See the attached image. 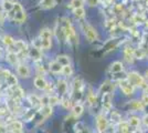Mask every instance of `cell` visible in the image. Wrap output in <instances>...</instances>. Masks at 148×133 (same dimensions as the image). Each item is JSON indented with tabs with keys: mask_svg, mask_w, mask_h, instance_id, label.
Returning a JSON list of instances; mask_svg holds the SVG:
<instances>
[{
	"mask_svg": "<svg viewBox=\"0 0 148 133\" xmlns=\"http://www.w3.org/2000/svg\"><path fill=\"white\" fill-rule=\"evenodd\" d=\"M130 107H132V109L136 110V111H139V110L142 111L145 108V104L142 101H133L130 103Z\"/></svg>",
	"mask_w": 148,
	"mask_h": 133,
	"instance_id": "cell-32",
	"label": "cell"
},
{
	"mask_svg": "<svg viewBox=\"0 0 148 133\" xmlns=\"http://www.w3.org/2000/svg\"><path fill=\"white\" fill-rule=\"evenodd\" d=\"M9 18H11L13 21L18 22V23H21L25 20V12L23 10L22 6L18 3V2H14V6H13V9L10 11L9 13H7Z\"/></svg>",
	"mask_w": 148,
	"mask_h": 133,
	"instance_id": "cell-3",
	"label": "cell"
},
{
	"mask_svg": "<svg viewBox=\"0 0 148 133\" xmlns=\"http://www.w3.org/2000/svg\"><path fill=\"white\" fill-rule=\"evenodd\" d=\"M62 30L64 34V39L71 44H77L79 43V37L76 34V32L74 30V27L72 25L70 19L68 18H63L62 19Z\"/></svg>",
	"mask_w": 148,
	"mask_h": 133,
	"instance_id": "cell-1",
	"label": "cell"
},
{
	"mask_svg": "<svg viewBox=\"0 0 148 133\" xmlns=\"http://www.w3.org/2000/svg\"><path fill=\"white\" fill-rule=\"evenodd\" d=\"M28 100L30 102L31 107L33 109H41L42 108V103H41V99L37 96L36 94H31L29 95V98H28Z\"/></svg>",
	"mask_w": 148,
	"mask_h": 133,
	"instance_id": "cell-14",
	"label": "cell"
},
{
	"mask_svg": "<svg viewBox=\"0 0 148 133\" xmlns=\"http://www.w3.org/2000/svg\"><path fill=\"white\" fill-rule=\"evenodd\" d=\"M87 102H88V104L90 105H96V103H97V98H96V94L92 92V91H90V93L87 94Z\"/></svg>",
	"mask_w": 148,
	"mask_h": 133,
	"instance_id": "cell-27",
	"label": "cell"
},
{
	"mask_svg": "<svg viewBox=\"0 0 148 133\" xmlns=\"http://www.w3.org/2000/svg\"><path fill=\"white\" fill-rule=\"evenodd\" d=\"M62 74L65 76H70L73 74V68L71 64H66V65H63V70H62Z\"/></svg>",
	"mask_w": 148,
	"mask_h": 133,
	"instance_id": "cell-30",
	"label": "cell"
},
{
	"mask_svg": "<svg viewBox=\"0 0 148 133\" xmlns=\"http://www.w3.org/2000/svg\"><path fill=\"white\" fill-rule=\"evenodd\" d=\"M1 72H2V76H3V80H5V82H7L8 87H13V85L18 84V80H17L16 76L12 74L9 70L1 69Z\"/></svg>",
	"mask_w": 148,
	"mask_h": 133,
	"instance_id": "cell-8",
	"label": "cell"
},
{
	"mask_svg": "<svg viewBox=\"0 0 148 133\" xmlns=\"http://www.w3.org/2000/svg\"><path fill=\"white\" fill-rule=\"evenodd\" d=\"M73 14L75 16V18H77V19H83L85 17V10H84L83 7L76 8V9H73Z\"/></svg>",
	"mask_w": 148,
	"mask_h": 133,
	"instance_id": "cell-25",
	"label": "cell"
},
{
	"mask_svg": "<svg viewBox=\"0 0 148 133\" xmlns=\"http://www.w3.org/2000/svg\"><path fill=\"white\" fill-rule=\"evenodd\" d=\"M41 39V48L43 50H48L51 48V45H52V40L51 39Z\"/></svg>",
	"mask_w": 148,
	"mask_h": 133,
	"instance_id": "cell-34",
	"label": "cell"
},
{
	"mask_svg": "<svg viewBox=\"0 0 148 133\" xmlns=\"http://www.w3.org/2000/svg\"><path fill=\"white\" fill-rule=\"evenodd\" d=\"M111 118L113 122H116V123H121V122H122V118H121L119 113H117L116 111H113V112H112Z\"/></svg>",
	"mask_w": 148,
	"mask_h": 133,
	"instance_id": "cell-36",
	"label": "cell"
},
{
	"mask_svg": "<svg viewBox=\"0 0 148 133\" xmlns=\"http://www.w3.org/2000/svg\"><path fill=\"white\" fill-rule=\"evenodd\" d=\"M84 91V81L83 79L77 76L73 80L72 90H71V100L72 101H80Z\"/></svg>",
	"mask_w": 148,
	"mask_h": 133,
	"instance_id": "cell-2",
	"label": "cell"
},
{
	"mask_svg": "<svg viewBox=\"0 0 148 133\" xmlns=\"http://www.w3.org/2000/svg\"><path fill=\"white\" fill-rule=\"evenodd\" d=\"M84 2H85V0H71L70 3H69V7H70L71 9L81 8V7H83Z\"/></svg>",
	"mask_w": 148,
	"mask_h": 133,
	"instance_id": "cell-26",
	"label": "cell"
},
{
	"mask_svg": "<svg viewBox=\"0 0 148 133\" xmlns=\"http://www.w3.org/2000/svg\"><path fill=\"white\" fill-rule=\"evenodd\" d=\"M12 133H23V131L21 130V131H16V132H12Z\"/></svg>",
	"mask_w": 148,
	"mask_h": 133,
	"instance_id": "cell-47",
	"label": "cell"
},
{
	"mask_svg": "<svg viewBox=\"0 0 148 133\" xmlns=\"http://www.w3.org/2000/svg\"><path fill=\"white\" fill-rule=\"evenodd\" d=\"M33 118H34V112H33V110H32V111H29V112L25 113V121H31Z\"/></svg>",
	"mask_w": 148,
	"mask_h": 133,
	"instance_id": "cell-39",
	"label": "cell"
},
{
	"mask_svg": "<svg viewBox=\"0 0 148 133\" xmlns=\"http://www.w3.org/2000/svg\"><path fill=\"white\" fill-rule=\"evenodd\" d=\"M56 61L60 62L62 65L71 64V62H70V58H69L68 56H59V57L56 58Z\"/></svg>",
	"mask_w": 148,
	"mask_h": 133,
	"instance_id": "cell-35",
	"label": "cell"
},
{
	"mask_svg": "<svg viewBox=\"0 0 148 133\" xmlns=\"http://www.w3.org/2000/svg\"><path fill=\"white\" fill-rule=\"evenodd\" d=\"M17 73H18V76H20V78L27 79V78L30 76L31 70H30V68L28 67V64L19 63L18 65H17Z\"/></svg>",
	"mask_w": 148,
	"mask_h": 133,
	"instance_id": "cell-9",
	"label": "cell"
},
{
	"mask_svg": "<svg viewBox=\"0 0 148 133\" xmlns=\"http://www.w3.org/2000/svg\"><path fill=\"white\" fill-rule=\"evenodd\" d=\"M82 28H83V32L85 34V38L87 39L88 42H94V41H96L99 39V33H97L96 29L93 25L85 22V23L82 25Z\"/></svg>",
	"mask_w": 148,
	"mask_h": 133,
	"instance_id": "cell-5",
	"label": "cell"
},
{
	"mask_svg": "<svg viewBox=\"0 0 148 133\" xmlns=\"http://www.w3.org/2000/svg\"><path fill=\"white\" fill-rule=\"evenodd\" d=\"M7 127H8V131H10V132H16V131H21L22 127H23V124H22V122H20V121L13 120V121H11Z\"/></svg>",
	"mask_w": 148,
	"mask_h": 133,
	"instance_id": "cell-15",
	"label": "cell"
},
{
	"mask_svg": "<svg viewBox=\"0 0 148 133\" xmlns=\"http://www.w3.org/2000/svg\"><path fill=\"white\" fill-rule=\"evenodd\" d=\"M128 124H130V127L137 129V127L140 125V119L137 118V116H132V118H130V120H128Z\"/></svg>",
	"mask_w": 148,
	"mask_h": 133,
	"instance_id": "cell-28",
	"label": "cell"
},
{
	"mask_svg": "<svg viewBox=\"0 0 148 133\" xmlns=\"http://www.w3.org/2000/svg\"><path fill=\"white\" fill-rule=\"evenodd\" d=\"M2 22H3V14L0 12V25H1Z\"/></svg>",
	"mask_w": 148,
	"mask_h": 133,
	"instance_id": "cell-45",
	"label": "cell"
},
{
	"mask_svg": "<svg viewBox=\"0 0 148 133\" xmlns=\"http://www.w3.org/2000/svg\"><path fill=\"white\" fill-rule=\"evenodd\" d=\"M110 71L112 73H116V72H121V71H124V65L121 61H115L111 64L110 67Z\"/></svg>",
	"mask_w": 148,
	"mask_h": 133,
	"instance_id": "cell-19",
	"label": "cell"
},
{
	"mask_svg": "<svg viewBox=\"0 0 148 133\" xmlns=\"http://www.w3.org/2000/svg\"><path fill=\"white\" fill-rule=\"evenodd\" d=\"M115 8H116L117 11H122V10H123V6H122V5H116Z\"/></svg>",
	"mask_w": 148,
	"mask_h": 133,
	"instance_id": "cell-43",
	"label": "cell"
},
{
	"mask_svg": "<svg viewBox=\"0 0 148 133\" xmlns=\"http://www.w3.org/2000/svg\"><path fill=\"white\" fill-rule=\"evenodd\" d=\"M2 42L3 44L6 45L7 48H10V47H12L14 42H16V40L11 37V36H9V34H5L3 36V38H2Z\"/></svg>",
	"mask_w": 148,
	"mask_h": 133,
	"instance_id": "cell-23",
	"label": "cell"
},
{
	"mask_svg": "<svg viewBox=\"0 0 148 133\" xmlns=\"http://www.w3.org/2000/svg\"><path fill=\"white\" fill-rule=\"evenodd\" d=\"M144 57H145V52H144L142 49H139V50H135V58L136 59H143Z\"/></svg>",
	"mask_w": 148,
	"mask_h": 133,
	"instance_id": "cell-38",
	"label": "cell"
},
{
	"mask_svg": "<svg viewBox=\"0 0 148 133\" xmlns=\"http://www.w3.org/2000/svg\"><path fill=\"white\" fill-rule=\"evenodd\" d=\"M102 105L105 111H111L113 107V102H112V92H105L102 96Z\"/></svg>",
	"mask_w": 148,
	"mask_h": 133,
	"instance_id": "cell-10",
	"label": "cell"
},
{
	"mask_svg": "<svg viewBox=\"0 0 148 133\" xmlns=\"http://www.w3.org/2000/svg\"><path fill=\"white\" fill-rule=\"evenodd\" d=\"M145 79H146V81H148V70L145 72Z\"/></svg>",
	"mask_w": 148,
	"mask_h": 133,
	"instance_id": "cell-46",
	"label": "cell"
},
{
	"mask_svg": "<svg viewBox=\"0 0 148 133\" xmlns=\"http://www.w3.org/2000/svg\"><path fill=\"white\" fill-rule=\"evenodd\" d=\"M60 104H61L64 109H70L71 108V104H72V100H71V99H69L66 95H65V96H62Z\"/></svg>",
	"mask_w": 148,
	"mask_h": 133,
	"instance_id": "cell-29",
	"label": "cell"
},
{
	"mask_svg": "<svg viewBox=\"0 0 148 133\" xmlns=\"http://www.w3.org/2000/svg\"><path fill=\"white\" fill-rule=\"evenodd\" d=\"M144 123H145V125H148V115H145V118H144Z\"/></svg>",
	"mask_w": 148,
	"mask_h": 133,
	"instance_id": "cell-44",
	"label": "cell"
},
{
	"mask_svg": "<svg viewBox=\"0 0 148 133\" xmlns=\"http://www.w3.org/2000/svg\"><path fill=\"white\" fill-rule=\"evenodd\" d=\"M53 107H51L50 104H47V105H43L41 108V115L43 116V119H48L49 116H51V114L53 112Z\"/></svg>",
	"mask_w": 148,
	"mask_h": 133,
	"instance_id": "cell-20",
	"label": "cell"
},
{
	"mask_svg": "<svg viewBox=\"0 0 148 133\" xmlns=\"http://www.w3.org/2000/svg\"><path fill=\"white\" fill-rule=\"evenodd\" d=\"M7 61L12 65H18L19 64V58L18 53L12 52V51H8V54H7Z\"/></svg>",
	"mask_w": 148,
	"mask_h": 133,
	"instance_id": "cell-17",
	"label": "cell"
},
{
	"mask_svg": "<svg viewBox=\"0 0 148 133\" xmlns=\"http://www.w3.org/2000/svg\"><path fill=\"white\" fill-rule=\"evenodd\" d=\"M119 84V88L122 90L125 95H132L134 94V91H135V85L130 82L128 79H124L122 81L118 82Z\"/></svg>",
	"mask_w": 148,
	"mask_h": 133,
	"instance_id": "cell-6",
	"label": "cell"
},
{
	"mask_svg": "<svg viewBox=\"0 0 148 133\" xmlns=\"http://www.w3.org/2000/svg\"><path fill=\"white\" fill-rule=\"evenodd\" d=\"M8 132V127L3 125V124H0V133H7Z\"/></svg>",
	"mask_w": 148,
	"mask_h": 133,
	"instance_id": "cell-41",
	"label": "cell"
},
{
	"mask_svg": "<svg viewBox=\"0 0 148 133\" xmlns=\"http://www.w3.org/2000/svg\"><path fill=\"white\" fill-rule=\"evenodd\" d=\"M33 83H34V87H36L38 90H41V91H44V90L47 89V87H48V84H49L43 76H37L34 78Z\"/></svg>",
	"mask_w": 148,
	"mask_h": 133,
	"instance_id": "cell-11",
	"label": "cell"
},
{
	"mask_svg": "<svg viewBox=\"0 0 148 133\" xmlns=\"http://www.w3.org/2000/svg\"><path fill=\"white\" fill-rule=\"evenodd\" d=\"M142 102L145 104V105H148V93L147 92H145L142 96Z\"/></svg>",
	"mask_w": 148,
	"mask_h": 133,
	"instance_id": "cell-40",
	"label": "cell"
},
{
	"mask_svg": "<svg viewBox=\"0 0 148 133\" xmlns=\"http://www.w3.org/2000/svg\"><path fill=\"white\" fill-rule=\"evenodd\" d=\"M56 90H58V92L60 93L61 98L62 96H65L69 92L68 82H66L65 80H58V82H56Z\"/></svg>",
	"mask_w": 148,
	"mask_h": 133,
	"instance_id": "cell-12",
	"label": "cell"
},
{
	"mask_svg": "<svg viewBox=\"0 0 148 133\" xmlns=\"http://www.w3.org/2000/svg\"><path fill=\"white\" fill-rule=\"evenodd\" d=\"M40 38L42 39H52V31L48 29V28H45V29H42L41 32H40V36H39Z\"/></svg>",
	"mask_w": 148,
	"mask_h": 133,
	"instance_id": "cell-31",
	"label": "cell"
},
{
	"mask_svg": "<svg viewBox=\"0 0 148 133\" xmlns=\"http://www.w3.org/2000/svg\"><path fill=\"white\" fill-rule=\"evenodd\" d=\"M28 56H29L34 62L41 61V50L36 48V47H32L31 49L28 50Z\"/></svg>",
	"mask_w": 148,
	"mask_h": 133,
	"instance_id": "cell-13",
	"label": "cell"
},
{
	"mask_svg": "<svg viewBox=\"0 0 148 133\" xmlns=\"http://www.w3.org/2000/svg\"><path fill=\"white\" fill-rule=\"evenodd\" d=\"M37 71H38V76H44L45 74V68L43 67V64H38Z\"/></svg>",
	"mask_w": 148,
	"mask_h": 133,
	"instance_id": "cell-37",
	"label": "cell"
},
{
	"mask_svg": "<svg viewBox=\"0 0 148 133\" xmlns=\"http://www.w3.org/2000/svg\"><path fill=\"white\" fill-rule=\"evenodd\" d=\"M83 111H84V107L80 103H76L72 107V114L74 118H80L83 114Z\"/></svg>",
	"mask_w": 148,
	"mask_h": 133,
	"instance_id": "cell-18",
	"label": "cell"
},
{
	"mask_svg": "<svg viewBox=\"0 0 148 133\" xmlns=\"http://www.w3.org/2000/svg\"><path fill=\"white\" fill-rule=\"evenodd\" d=\"M85 1H86L90 6H96L97 2H99V0H85Z\"/></svg>",
	"mask_w": 148,
	"mask_h": 133,
	"instance_id": "cell-42",
	"label": "cell"
},
{
	"mask_svg": "<svg viewBox=\"0 0 148 133\" xmlns=\"http://www.w3.org/2000/svg\"><path fill=\"white\" fill-rule=\"evenodd\" d=\"M60 102H61V99H60L58 95H53V94L49 95V104L51 107L58 105Z\"/></svg>",
	"mask_w": 148,
	"mask_h": 133,
	"instance_id": "cell-33",
	"label": "cell"
},
{
	"mask_svg": "<svg viewBox=\"0 0 148 133\" xmlns=\"http://www.w3.org/2000/svg\"><path fill=\"white\" fill-rule=\"evenodd\" d=\"M49 70L52 73H54V74H59V73H62L63 65L56 60V61H52V62L49 64Z\"/></svg>",
	"mask_w": 148,
	"mask_h": 133,
	"instance_id": "cell-16",
	"label": "cell"
},
{
	"mask_svg": "<svg viewBox=\"0 0 148 133\" xmlns=\"http://www.w3.org/2000/svg\"><path fill=\"white\" fill-rule=\"evenodd\" d=\"M56 5V0H41L40 6L42 9H51Z\"/></svg>",
	"mask_w": 148,
	"mask_h": 133,
	"instance_id": "cell-22",
	"label": "cell"
},
{
	"mask_svg": "<svg viewBox=\"0 0 148 133\" xmlns=\"http://www.w3.org/2000/svg\"><path fill=\"white\" fill-rule=\"evenodd\" d=\"M13 6H14V3L11 2L10 0H3L2 2H1V7H2V10L5 11V12L9 13L11 10L13 9Z\"/></svg>",
	"mask_w": 148,
	"mask_h": 133,
	"instance_id": "cell-21",
	"label": "cell"
},
{
	"mask_svg": "<svg viewBox=\"0 0 148 133\" xmlns=\"http://www.w3.org/2000/svg\"><path fill=\"white\" fill-rule=\"evenodd\" d=\"M114 88V85H113V82L112 81H105L103 84H102V87L99 89V92H102L103 90H104V92H112V89Z\"/></svg>",
	"mask_w": 148,
	"mask_h": 133,
	"instance_id": "cell-24",
	"label": "cell"
},
{
	"mask_svg": "<svg viewBox=\"0 0 148 133\" xmlns=\"http://www.w3.org/2000/svg\"><path fill=\"white\" fill-rule=\"evenodd\" d=\"M96 129L99 133H106L108 129V120L104 114H99L96 116Z\"/></svg>",
	"mask_w": 148,
	"mask_h": 133,
	"instance_id": "cell-7",
	"label": "cell"
},
{
	"mask_svg": "<svg viewBox=\"0 0 148 133\" xmlns=\"http://www.w3.org/2000/svg\"><path fill=\"white\" fill-rule=\"evenodd\" d=\"M127 79L130 80V82L133 83L135 87H139V88H142L145 92L148 91V83L146 81V79L142 76L139 73H137V72H130L127 74Z\"/></svg>",
	"mask_w": 148,
	"mask_h": 133,
	"instance_id": "cell-4",
	"label": "cell"
}]
</instances>
